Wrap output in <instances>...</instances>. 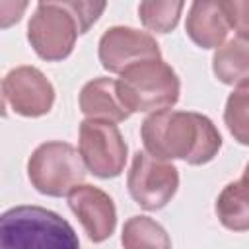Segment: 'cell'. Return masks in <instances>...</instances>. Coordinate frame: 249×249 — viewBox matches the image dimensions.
Returning <instances> with one entry per match:
<instances>
[{"instance_id": "obj_4", "label": "cell", "mask_w": 249, "mask_h": 249, "mask_svg": "<svg viewBox=\"0 0 249 249\" xmlns=\"http://www.w3.org/2000/svg\"><path fill=\"white\" fill-rule=\"evenodd\" d=\"M179 91L181 84L175 70L161 58L138 62L117 80L119 99L130 113L163 111L177 103Z\"/></svg>"}, {"instance_id": "obj_14", "label": "cell", "mask_w": 249, "mask_h": 249, "mask_svg": "<svg viewBox=\"0 0 249 249\" xmlns=\"http://www.w3.org/2000/svg\"><path fill=\"white\" fill-rule=\"evenodd\" d=\"M212 70L222 84L241 86L249 82V41L231 39L212 58Z\"/></svg>"}, {"instance_id": "obj_5", "label": "cell", "mask_w": 249, "mask_h": 249, "mask_svg": "<svg viewBox=\"0 0 249 249\" xmlns=\"http://www.w3.org/2000/svg\"><path fill=\"white\" fill-rule=\"evenodd\" d=\"M86 169L82 154L66 142H45L27 161L31 185L49 196L70 195L84 181Z\"/></svg>"}, {"instance_id": "obj_6", "label": "cell", "mask_w": 249, "mask_h": 249, "mask_svg": "<svg viewBox=\"0 0 249 249\" xmlns=\"http://www.w3.org/2000/svg\"><path fill=\"white\" fill-rule=\"evenodd\" d=\"M80 154L86 167L101 179L121 175L126 163V144L109 121L86 119L80 124Z\"/></svg>"}, {"instance_id": "obj_19", "label": "cell", "mask_w": 249, "mask_h": 249, "mask_svg": "<svg viewBox=\"0 0 249 249\" xmlns=\"http://www.w3.org/2000/svg\"><path fill=\"white\" fill-rule=\"evenodd\" d=\"M243 177H245V179H249V163L245 165V171H243Z\"/></svg>"}, {"instance_id": "obj_16", "label": "cell", "mask_w": 249, "mask_h": 249, "mask_svg": "<svg viewBox=\"0 0 249 249\" xmlns=\"http://www.w3.org/2000/svg\"><path fill=\"white\" fill-rule=\"evenodd\" d=\"M224 121L230 134L243 146H249V82L237 86L228 101L224 111Z\"/></svg>"}, {"instance_id": "obj_9", "label": "cell", "mask_w": 249, "mask_h": 249, "mask_svg": "<svg viewBox=\"0 0 249 249\" xmlns=\"http://www.w3.org/2000/svg\"><path fill=\"white\" fill-rule=\"evenodd\" d=\"M160 58V47L156 39L134 27H111L99 39V60L109 72H124L126 68Z\"/></svg>"}, {"instance_id": "obj_17", "label": "cell", "mask_w": 249, "mask_h": 249, "mask_svg": "<svg viewBox=\"0 0 249 249\" xmlns=\"http://www.w3.org/2000/svg\"><path fill=\"white\" fill-rule=\"evenodd\" d=\"M183 2H140L138 14L146 29L156 33H169L183 12Z\"/></svg>"}, {"instance_id": "obj_2", "label": "cell", "mask_w": 249, "mask_h": 249, "mask_svg": "<svg viewBox=\"0 0 249 249\" xmlns=\"http://www.w3.org/2000/svg\"><path fill=\"white\" fill-rule=\"evenodd\" d=\"M105 2H39L27 25V39L43 60L66 58L76 37L101 16Z\"/></svg>"}, {"instance_id": "obj_13", "label": "cell", "mask_w": 249, "mask_h": 249, "mask_svg": "<svg viewBox=\"0 0 249 249\" xmlns=\"http://www.w3.org/2000/svg\"><path fill=\"white\" fill-rule=\"evenodd\" d=\"M216 214L224 228L233 231L249 230V179L241 177L222 189L216 200Z\"/></svg>"}, {"instance_id": "obj_1", "label": "cell", "mask_w": 249, "mask_h": 249, "mask_svg": "<svg viewBox=\"0 0 249 249\" xmlns=\"http://www.w3.org/2000/svg\"><path fill=\"white\" fill-rule=\"evenodd\" d=\"M140 134L146 152L161 161L185 160L191 165H202L214 160L222 146L214 123L193 111H156L144 119Z\"/></svg>"}, {"instance_id": "obj_7", "label": "cell", "mask_w": 249, "mask_h": 249, "mask_svg": "<svg viewBox=\"0 0 249 249\" xmlns=\"http://www.w3.org/2000/svg\"><path fill=\"white\" fill-rule=\"evenodd\" d=\"M126 187L136 204L146 210L163 208L179 187L177 167L152 158L148 152H136L126 177Z\"/></svg>"}, {"instance_id": "obj_11", "label": "cell", "mask_w": 249, "mask_h": 249, "mask_svg": "<svg viewBox=\"0 0 249 249\" xmlns=\"http://www.w3.org/2000/svg\"><path fill=\"white\" fill-rule=\"evenodd\" d=\"M187 35L202 49H220L228 37L230 19L224 8V0H198L189 8Z\"/></svg>"}, {"instance_id": "obj_15", "label": "cell", "mask_w": 249, "mask_h": 249, "mask_svg": "<svg viewBox=\"0 0 249 249\" xmlns=\"http://www.w3.org/2000/svg\"><path fill=\"white\" fill-rule=\"evenodd\" d=\"M121 243L124 249H171L167 231L148 216H132L123 226Z\"/></svg>"}, {"instance_id": "obj_18", "label": "cell", "mask_w": 249, "mask_h": 249, "mask_svg": "<svg viewBox=\"0 0 249 249\" xmlns=\"http://www.w3.org/2000/svg\"><path fill=\"white\" fill-rule=\"evenodd\" d=\"M230 27L235 29L239 39L249 41V0H224Z\"/></svg>"}, {"instance_id": "obj_3", "label": "cell", "mask_w": 249, "mask_h": 249, "mask_svg": "<svg viewBox=\"0 0 249 249\" xmlns=\"http://www.w3.org/2000/svg\"><path fill=\"white\" fill-rule=\"evenodd\" d=\"M0 249H80V241L56 212L23 204L2 214Z\"/></svg>"}, {"instance_id": "obj_10", "label": "cell", "mask_w": 249, "mask_h": 249, "mask_svg": "<svg viewBox=\"0 0 249 249\" xmlns=\"http://www.w3.org/2000/svg\"><path fill=\"white\" fill-rule=\"evenodd\" d=\"M68 206L93 243L111 237L117 226V210L107 193L93 185H80L68 195Z\"/></svg>"}, {"instance_id": "obj_8", "label": "cell", "mask_w": 249, "mask_h": 249, "mask_svg": "<svg viewBox=\"0 0 249 249\" xmlns=\"http://www.w3.org/2000/svg\"><path fill=\"white\" fill-rule=\"evenodd\" d=\"M4 109H12L21 117L47 115L54 103L53 84L35 66H18L2 80Z\"/></svg>"}, {"instance_id": "obj_12", "label": "cell", "mask_w": 249, "mask_h": 249, "mask_svg": "<svg viewBox=\"0 0 249 249\" xmlns=\"http://www.w3.org/2000/svg\"><path fill=\"white\" fill-rule=\"evenodd\" d=\"M80 109L88 119L121 123L130 117V111L121 103L117 82L111 78H95L80 91Z\"/></svg>"}]
</instances>
